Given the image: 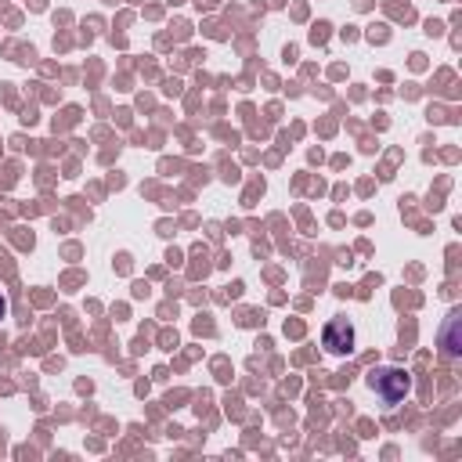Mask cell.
I'll return each instance as SVG.
<instances>
[{"instance_id": "cell-1", "label": "cell", "mask_w": 462, "mask_h": 462, "mask_svg": "<svg viewBox=\"0 0 462 462\" xmlns=\"http://www.w3.org/2000/svg\"><path fill=\"white\" fill-rule=\"evenodd\" d=\"M368 386L383 404H401L411 390V375L397 365H379V368L368 372Z\"/></svg>"}, {"instance_id": "cell-2", "label": "cell", "mask_w": 462, "mask_h": 462, "mask_svg": "<svg viewBox=\"0 0 462 462\" xmlns=\"http://www.w3.org/2000/svg\"><path fill=\"white\" fill-rule=\"evenodd\" d=\"M354 339H357V332H354V325L346 318H332L321 328V346L328 354H354Z\"/></svg>"}, {"instance_id": "cell-3", "label": "cell", "mask_w": 462, "mask_h": 462, "mask_svg": "<svg viewBox=\"0 0 462 462\" xmlns=\"http://www.w3.org/2000/svg\"><path fill=\"white\" fill-rule=\"evenodd\" d=\"M455 328H458V310L448 314V325H444V332H440V354H444V357H458V354H462V343L455 339Z\"/></svg>"}, {"instance_id": "cell-4", "label": "cell", "mask_w": 462, "mask_h": 462, "mask_svg": "<svg viewBox=\"0 0 462 462\" xmlns=\"http://www.w3.org/2000/svg\"><path fill=\"white\" fill-rule=\"evenodd\" d=\"M4 318H7V300L0 296V325H4Z\"/></svg>"}]
</instances>
